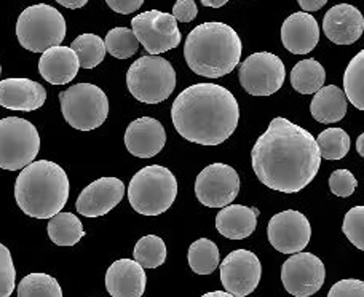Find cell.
<instances>
[{
  "label": "cell",
  "mask_w": 364,
  "mask_h": 297,
  "mask_svg": "<svg viewBox=\"0 0 364 297\" xmlns=\"http://www.w3.org/2000/svg\"><path fill=\"white\" fill-rule=\"evenodd\" d=\"M251 163L257 179L269 189L296 193L315 179L321 157L314 134L277 117L252 147Z\"/></svg>",
  "instance_id": "cell-1"
},
{
  "label": "cell",
  "mask_w": 364,
  "mask_h": 297,
  "mask_svg": "<svg viewBox=\"0 0 364 297\" xmlns=\"http://www.w3.org/2000/svg\"><path fill=\"white\" fill-rule=\"evenodd\" d=\"M171 119L184 139L200 146H219L237 130L240 107L227 88L216 83H197L174 99Z\"/></svg>",
  "instance_id": "cell-2"
},
{
  "label": "cell",
  "mask_w": 364,
  "mask_h": 297,
  "mask_svg": "<svg viewBox=\"0 0 364 297\" xmlns=\"http://www.w3.org/2000/svg\"><path fill=\"white\" fill-rule=\"evenodd\" d=\"M242 40L229 24L211 21L192 29L186 38L184 58L195 74L206 79H220L238 66Z\"/></svg>",
  "instance_id": "cell-3"
},
{
  "label": "cell",
  "mask_w": 364,
  "mask_h": 297,
  "mask_svg": "<svg viewBox=\"0 0 364 297\" xmlns=\"http://www.w3.org/2000/svg\"><path fill=\"white\" fill-rule=\"evenodd\" d=\"M69 190V178L60 165L50 160H37L19 173L15 198L24 215L50 219L66 206Z\"/></svg>",
  "instance_id": "cell-4"
},
{
  "label": "cell",
  "mask_w": 364,
  "mask_h": 297,
  "mask_svg": "<svg viewBox=\"0 0 364 297\" xmlns=\"http://www.w3.org/2000/svg\"><path fill=\"white\" fill-rule=\"evenodd\" d=\"M176 197V176L165 166H146L129 180V205L142 216H160L171 208Z\"/></svg>",
  "instance_id": "cell-5"
},
{
  "label": "cell",
  "mask_w": 364,
  "mask_h": 297,
  "mask_svg": "<svg viewBox=\"0 0 364 297\" xmlns=\"http://www.w3.org/2000/svg\"><path fill=\"white\" fill-rule=\"evenodd\" d=\"M16 37L23 48L32 53H43L61 45L66 37V19L51 5L28 6L16 21Z\"/></svg>",
  "instance_id": "cell-6"
},
{
  "label": "cell",
  "mask_w": 364,
  "mask_h": 297,
  "mask_svg": "<svg viewBox=\"0 0 364 297\" xmlns=\"http://www.w3.org/2000/svg\"><path fill=\"white\" fill-rule=\"evenodd\" d=\"M127 85L134 99L146 104L166 101L176 88V70L160 56H142L129 66Z\"/></svg>",
  "instance_id": "cell-7"
},
{
  "label": "cell",
  "mask_w": 364,
  "mask_h": 297,
  "mask_svg": "<svg viewBox=\"0 0 364 297\" xmlns=\"http://www.w3.org/2000/svg\"><path fill=\"white\" fill-rule=\"evenodd\" d=\"M60 102L64 120L80 131L96 130L109 115L107 96L93 83H77L64 90Z\"/></svg>",
  "instance_id": "cell-8"
},
{
  "label": "cell",
  "mask_w": 364,
  "mask_h": 297,
  "mask_svg": "<svg viewBox=\"0 0 364 297\" xmlns=\"http://www.w3.org/2000/svg\"><path fill=\"white\" fill-rule=\"evenodd\" d=\"M41 136L31 122L19 117L0 120V168L19 171L36 160Z\"/></svg>",
  "instance_id": "cell-9"
},
{
  "label": "cell",
  "mask_w": 364,
  "mask_h": 297,
  "mask_svg": "<svg viewBox=\"0 0 364 297\" xmlns=\"http://www.w3.org/2000/svg\"><path fill=\"white\" fill-rule=\"evenodd\" d=\"M132 31L149 55L159 56L176 48L181 43V31L171 13L149 10L132 19Z\"/></svg>",
  "instance_id": "cell-10"
},
{
  "label": "cell",
  "mask_w": 364,
  "mask_h": 297,
  "mask_svg": "<svg viewBox=\"0 0 364 297\" xmlns=\"http://www.w3.org/2000/svg\"><path fill=\"white\" fill-rule=\"evenodd\" d=\"M286 69L283 61L269 51L246 58L240 66V83L252 96H270L283 87Z\"/></svg>",
  "instance_id": "cell-11"
},
{
  "label": "cell",
  "mask_w": 364,
  "mask_h": 297,
  "mask_svg": "<svg viewBox=\"0 0 364 297\" xmlns=\"http://www.w3.org/2000/svg\"><path fill=\"white\" fill-rule=\"evenodd\" d=\"M240 192L238 173L225 163H213L195 180V195L208 208H224L232 205Z\"/></svg>",
  "instance_id": "cell-12"
},
{
  "label": "cell",
  "mask_w": 364,
  "mask_h": 297,
  "mask_svg": "<svg viewBox=\"0 0 364 297\" xmlns=\"http://www.w3.org/2000/svg\"><path fill=\"white\" fill-rule=\"evenodd\" d=\"M326 269L320 257L311 253L292 254L282 267V281L286 291L296 297H309L323 288Z\"/></svg>",
  "instance_id": "cell-13"
},
{
  "label": "cell",
  "mask_w": 364,
  "mask_h": 297,
  "mask_svg": "<svg viewBox=\"0 0 364 297\" xmlns=\"http://www.w3.org/2000/svg\"><path fill=\"white\" fill-rule=\"evenodd\" d=\"M220 283L229 294L246 297L259 286L262 266L259 257L248 249H237L220 262Z\"/></svg>",
  "instance_id": "cell-14"
},
{
  "label": "cell",
  "mask_w": 364,
  "mask_h": 297,
  "mask_svg": "<svg viewBox=\"0 0 364 297\" xmlns=\"http://www.w3.org/2000/svg\"><path fill=\"white\" fill-rule=\"evenodd\" d=\"M269 242L283 254L302 253L311 237L309 219L301 211L288 210L273 216L267 227Z\"/></svg>",
  "instance_id": "cell-15"
},
{
  "label": "cell",
  "mask_w": 364,
  "mask_h": 297,
  "mask_svg": "<svg viewBox=\"0 0 364 297\" xmlns=\"http://www.w3.org/2000/svg\"><path fill=\"white\" fill-rule=\"evenodd\" d=\"M125 195V184L119 178H100L87 185L77 198L75 208L85 217H100L112 211Z\"/></svg>",
  "instance_id": "cell-16"
},
{
  "label": "cell",
  "mask_w": 364,
  "mask_h": 297,
  "mask_svg": "<svg viewBox=\"0 0 364 297\" xmlns=\"http://www.w3.org/2000/svg\"><path fill=\"white\" fill-rule=\"evenodd\" d=\"M166 144L165 126L152 117H141L128 125L125 146L128 152L138 158H152Z\"/></svg>",
  "instance_id": "cell-17"
},
{
  "label": "cell",
  "mask_w": 364,
  "mask_h": 297,
  "mask_svg": "<svg viewBox=\"0 0 364 297\" xmlns=\"http://www.w3.org/2000/svg\"><path fill=\"white\" fill-rule=\"evenodd\" d=\"M323 31L336 45H352L363 36L364 18L356 6L339 4L324 15Z\"/></svg>",
  "instance_id": "cell-18"
},
{
  "label": "cell",
  "mask_w": 364,
  "mask_h": 297,
  "mask_svg": "<svg viewBox=\"0 0 364 297\" xmlns=\"http://www.w3.org/2000/svg\"><path fill=\"white\" fill-rule=\"evenodd\" d=\"M282 42L292 55H307L320 42V26L310 13H292L282 26Z\"/></svg>",
  "instance_id": "cell-19"
},
{
  "label": "cell",
  "mask_w": 364,
  "mask_h": 297,
  "mask_svg": "<svg viewBox=\"0 0 364 297\" xmlns=\"http://www.w3.org/2000/svg\"><path fill=\"white\" fill-rule=\"evenodd\" d=\"M47 99L43 85L29 79L0 80V106L10 111L32 112L41 109Z\"/></svg>",
  "instance_id": "cell-20"
},
{
  "label": "cell",
  "mask_w": 364,
  "mask_h": 297,
  "mask_svg": "<svg viewBox=\"0 0 364 297\" xmlns=\"http://www.w3.org/2000/svg\"><path fill=\"white\" fill-rule=\"evenodd\" d=\"M146 285L144 269L132 259L115 261L106 272V289L110 297H142Z\"/></svg>",
  "instance_id": "cell-21"
},
{
  "label": "cell",
  "mask_w": 364,
  "mask_h": 297,
  "mask_svg": "<svg viewBox=\"0 0 364 297\" xmlns=\"http://www.w3.org/2000/svg\"><path fill=\"white\" fill-rule=\"evenodd\" d=\"M79 69V60L74 51L70 47H63V45L43 51L41 61H38V72L51 85L70 83L75 79Z\"/></svg>",
  "instance_id": "cell-22"
},
{
  "label": "cell",
  "mask_w": 364,
  "mask_h": 297,
  "mask_svg": "<svg viewBox=\"0 0 364 297\" xmlns=\"http://www.w3.org/2000/svg\"><path fill=\"white\" fill-rule=\"evenodd\" d=\"M257 215L256 208H248L245 205L224 206L216 216V229L220 235L230 240H243L256 230Z\"/></svg>",
  "instance_id": "cell-23"
},
{
  "label": "cell",
  "mask_w": 364,
  "mask_h": 297,
  "mask_svg": "<svg viewBox=\"0 0 364 297\" xmlns=\"http://www.w3.org/2000/svg\"><path fill=\"white\" fill-rule=\"evenodd\" d=\"M310 112L320 124H336L347 114V98L342 90L336 85H328L318 90L310 104Z\"/></svg>",
  "instance_id": "cell-24"
},
{
  "label": "cell",
  "mask_w": 364,
  "mask_h": 297,
  "mask_svg": "<svg viewBox=\"0 0 364 297\" xmlns=\"http://www.w3.org/2000/svg\"><path fill=\"white\" fill-rule=\"evenodd\" d=\"M48 237L58 247H74L85 237L80 219L73 212H58L50 217Z\"/></svg>",
  "instance_id": "cell-25"
},
{
  "label": "cell",
  "mask_w": 364,
  "mask_h": 297,
  "mask_svg": "<svg viewBox=\"0 0 364 297\" xmlns=\"http://www.w3.org/2000/svg\"><path fill=\"white\" fill-rule=\"evenodd\" d=\"M326 82V70L316 60L299 61L291 70V85L301 94H314Z\"/></svg>",
  "instance_id": "cell-26"
},
{
  "label": "cell",
  "mask_w": 364,
  "mask_h": 297,
  "mask_svg": "<svg viewBox=\"0 0 364 297\" xmlns=\"http://www.w3.org/2000/svg\"><path fill=\"white\" fill-rule=\"evenodd\" d=\"M188 266L197 275H210L219 267V249L218 244L200 238L188 248Z\"/></svg>",
  "instance_id": "cell-27"
},
{
  "label": "cell",
  "mask_w": 364,
  "mask_h": 297,
  "mask_svg": "<svg viewBox=\"0 0 364 297\" xmlns=\"http://www.w3.org/2000/svg\"><path fill=\"white\" fill-rule=\"evenodd\" d=\"M70 50L74 51L79 66L83 69H93L97 64H101L106 58V45L104 40L96 34H82L75 38L70 45Z\"/></svg>",
  "instance_id": "cell-28"
},
{
  "label": "cell",
  "mask_w": 364,
  "mask_h": 297,
  "mask_svg": "<svg viewBox=\"0 0 364 297\" xmlns=\"http://www.w3.org/2000/svg\"><path fill=\"white\" fill-rule=\"evenodd\" d=\"M343 94L352 104L364 111V51H360L347 66L343 74Z\"/></svg>",
  "instance_id": "cell-29"
},
{
  "label": "cell",
  "mask_w": 364,
  "mask_h": 297,
  "mask_svg": "<svg viewBox=\"0 0 364 297\" xmlns=\"http://www.w3.org/2000/svg\"><path fill=\"white\" fill-rule=\"evenodd\" d=\"M133 256L142 269H157L166 261V244L157 235L142 237L136 243Z\"/></svg>",
  "instance_id": "cell-30"
},
{
  "label": "cell",
  "mask_w": 364,
  "mask_h": 297,
  "mask_svg": "<svg viewBox=\"0 0 364 297\" xmlns=\"http://www.w3.org/2000/svg\"><path fill=\"white\" fill-rule=\"evenodd\" d=\"M18 297H63V289L51 275L31 274L19 281Z\"/></svg>",
  "instance_id": "cell-31"
},
{
  "label": "cell",
  "mask_w": 364,
  "mask_h": 297,
  "mask_svg": "<svg viewBox=\"0 0 364 297\" xmlns=\"http://www.w3.org/2000/svg\"><path fill=\"white\" fill-rule=\"evenodd\" d=\"M315 141L320 157L326 160H342L350 151V136L342 128H328Z\"/></svg>",
  "instance_id": "cell-32"
},
{
  "label": "cell",
  "mask_w": 364,
  "mask_h": 297,
  "mask_svg": "<svg viewBox=\"0 0 364 297\" xmlns=\"http://www.w3.org/2000/svg\"><path fill=\"white\" fill-rule=\"evenodd\" d=\"M104 45H106L109 55H112L117 60H128L139 48V42L136 40L133 31L128 28L110 29L104 38Z\"/></svg>",
  "instance_id": "cell-33"
},
{
  "label": "cell",
  "mask_w": 364,
  "mask_h": 297,
  "mask_svg": "<svg viewBox=\"0 0 364 297\" xmlns=\"http://www.w3.org/2000/svg\"><path fill=\"white\" fill-rule=\"evenodd\" d=\"M343 234L360 251H364V208L355 206L343 217Z\"/></svg>",
  "instance_id": "cell-34"
},
{
  "label": "cell",
  "mask_w": 364,
  "mask_h": 297,
  "mask_svg": "<svg viewBox=\"0 0 364 297\" xmlns=\"http://www.w3.org/2000/svg\"><path fill=\"white\" fill-rule=\"evenodd\" d=\"M16 270L13 266L11 253L5 244L0 243V297H10L15 291Z\"/></svg>",
  "instance_id": "cell-35"
},
{
  "label": "cell",
  "mask_w": 364,
  "mask_h": 297,
  "mask_svg": "<svg viewBox=\"0 0 364 297\" xmlns=\"http://www.w3.org/2000/svg\"><path fill=\"white\" fill-rule=\"evenodd\" d=\"M358 180L348 170H337L329 178V189L334 195L346 198L350 197L356 190Z\"/></svg>",
  "instance_id": "cell-36"
},
{
  "label": "cell",
  "mask_w": 364,
  "mask_h": 297,
  "mask_svg": "<svg viewBox=\"0 0 364 297\" xmlns=\"http://www.w3.org/2000/svg\"><path fill=\"white\" fill-rule=\"evenodd\" d=\"M328 297H364V283L355 279L341 280L329 289Z\"/></svg>",
  "instance_id": "cell-37"
},
{
  "label": "cell",
  "mask_w": 364,
  "mask_h": 297,
  "mask_svg": "<svg viewBox=\"0 0 364 297\" xmlns=\"http://www.w3.org/2000/svg\"><path fill=\"white\" fill-rule=\"evenodd\" d=\"M171 15L174 16L176 21L191 23L198 15L197 4H195L193 0H178V2L173 6Z\"/></svg>",
  "instance_id": "cell-38"
},
{
  "label": "cell",
  "mask_w": 364,
  "mask_h": 297,
  "mask_svg": "<svg viewBox=\"0 0 364 297\" xmlns=\"http://www.w3.org/2000/svg\"><path fill=\"white\" fill-rule=\"evenodd\" d=\"M110 10L115 13H120V15H129V13H134L139 10L144 0H106Z\"/></svg>",
  "instance_id": "cell-39"
},
{
  "label": "cell",
  "mask_w": 364,
  "mask_h": 297,
  "mask_svg": "<svg viewBox=\"0 0 364 297\" xmlns=\"http://www.w3.org/2000/svg\"><path fill=\"white\" fill-rule=\"evenodd\" d=\"M328 0H297V4L301 5V9L305 13H310V11H318L321 10L324 5H326Z\"/></svg>",
  "instance_id": "cell-40"
},
{
  "label": "cell",
  "mask_w": 364,
  "mask_h": 297,
  "mask_svg": "<svg viewBox=\"0 0 364 297\" xmlns=\"http://www.w3.org/2000/svg\"><path fill=\"white\" fill-rule=\"evenodd\" d=\"M56 2L63 6H66V9L77 10V9H82V6H85L88 4V0H56Z\"/></svg>",
  "instance_id": "cell-41"
},
{
  "label": "cell",
  "mask_w": 364,
  "mask_h": 297,
  "mask_svg": "<svg viewBox=\"0 0 364 297\" xmlns=\"http://www.w3.org/2000/svg\"><path fill=\"white\" fill-rule=\"evenodd\" d=\"M229 0H201V4L205 6H211V9H220V6H224Z\"/></svg>",
  "instance_id": "cell-42"
},
{
  "label": "cell",
  "mask_w": 364,
  "mask_h": 297,
  "mask_svg": "<svg viewBox=\"0 0 364 297\" xmlns=\"http://www.w3.org/2000/svg\"><path fill=\"white\" fill-rule=\"evenodd\" d=\"M201 297H235V296H232L229 293H224V291H213V293H206Z\"/></svg>",
  "instance_id": "cell-43"
},
{
  "label": "cell",
  "mask_w": 364,
  "mask_h": 297,
  "mask_svg": "<svg viewBox=\"0 0 364 297\" xmlns=\"http://www.w3.org/2000/svg\"><path fill=\"white\" fill-rule=\"evenodd\" d=\"M358 153L361 155V157L364 155V151H363V134L358 138Z\"/></svg>",
  "instance_id": "cell-44"
},
{
  "label": "cell",
  "mask_w": 364,
  "mask_h": 297,
  "mask_svg": "<svg viewBox=\"0 0 364 297\" xmlns=\"http://www.w3.org/2000/svg\"><path fill=\"white\" fill-rule=\"evenodd\" d=\"M0 75H2V66H0Z\"/></svg>",
  "instance_id": "cell-45"
}]
</instances>
